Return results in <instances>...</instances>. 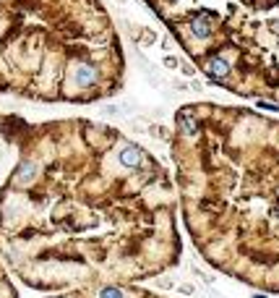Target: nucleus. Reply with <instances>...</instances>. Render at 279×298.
Instances as JSON below:
<instances>
[{
	"label": "nucleus",
	"mask_w": 279,
	"mask_h": 298,
	"mask_svg": "<svg viewBox=\"0 0 279 298\" xmlns=\"http://www.w3.org/2000/svg\"><path fill=\"white\" fill-rule=\"evenodd\" d=\"M0 186V257L21 285L71 293L138 285L180 264L172 168L91 118L18 121Z\"/></svg>",
	"instance_id": "obj_1"
},
{
	"label": "nucleus",
	"mask_w": 279,
	"mask_h": 298,
	"mask_svg": "<svg viewBox=\"0 0 279 298\" xmlns=\"http://www.w3.org/2000/svg\"><path fill=\"white\" fill-rule=\"evenodd\" d=\"M170 163L196 254L230 280L279 295V118L188 102L172 121Z\"/></svg>",
	"instance_id": "obj_2"
},
{
	"label": "nucleus",
	"mask_w": 279,
	"mask_h": 298,
	"mask_svg": "<svg viewBox=\"0 0 279 298\" xmlns=\"http://www.w3.org/2000/svg\"><path fill=\"white\" fill-rule=\"evenodd\" d=\"M128 60L102 0H0V95L94 105L125 84Z\"/></svg>",
	"instance_id": "obj_3"
},
{
	"label": "nucleus",
	"mask_w": 279,
	"mask_h": 298,
	"mask_svg": "<svg viewBox=\"0 0 279 298\" xmlns=\"http://www.w3.org/2000/svg\"><path fill=\"white\" fill-rule=\"evenodd\" d=\"M141 3L209 84L279 110V0Z\"/></svg>",
	"instance_id": "obj_4"
},
{
	"label": "nucleus",
	"mask_w": 279,
	"mask_h": 298,
	"mask_svg": "<svg viewBox=\"0 0 279 298\" xmlns=\"http://www.w3.org/2000/svg\"><path fill=\"white\" fill-rule=\"evenodd\" d=\"M47 298H167L162 293H154L144 285H105V288H86V290H71V293H55Z\"/></svg>",
	"instance_id": "obj_5"
},
{
	"label": "nucleus",
	"mask_w": 279,
	"mask_h": 298,
	"mask_svg": "<svg viewBox=\"0 0 279 298\" xmlns=\"http://www.w3.org/2000/svg\"><path fill=\"white\" fill-rule=\"evenodd\" d=\"M0 298H18V290H16L13 278H11V269H8L3 257H0Z\"/></svg>",
	"instance_id": "obj_6"
}]
</instances>
